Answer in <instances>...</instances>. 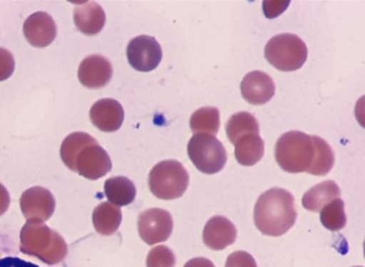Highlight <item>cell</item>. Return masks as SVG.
I'll return each instance as SVG.
<instances>
[{
  "mask_svg": "<svg viewBox=\"0 0 365 267\" xmlns=\"http://www.w3.org/2000/svg\"><path fill=\"white\" fill-rule=\"evenodd\" d=\"M61 157L71 171L90 180H97L112 169V161L96 139L86 133L68 135L61 147Z\"/></svg>",
  "mask_w": 365,
  "mask_h": 267,
  "instance_id": "obj_1",
  "label": "cell"
},
{
  "mask_svg": "<svg viewBox=\"0 0 365 267\" xmlns=\"http://www.w3.org/2000/svg\"><path fill=\"white\" fill-rule=\"evenodd\" d=\"M297 211L294 196L287 189L273 187L258 198L254 221L263 235L279 237L295 224Z\"/></svg>",
  "mask_w": 365,
  "mask_h": 267,
  "instance_id": "obj_2",
  "label": "cell"
},
{
  "mask_svg": "<svg viewBox=\"0 0 365 267\" xmlns=\"http://www.w3.org/2000/svg\"><path fill=\"white\" fill-rule=\"evenodd\" d=\"M21 251L55 266L66 259L68 245L61 234L43 223L26 222L21 231Z\"/></svg>",
  "mask_w": 365,
  "mask_h": 267,
  "instance_id": "obj_3",
  "label": "cell"
},
{
  "mask_svg": "<svg viewBox=\"0 0 365 267\" xmlns=\"http://www.w3.org/2000/svg\"><path fill=\"white\" fill-rule=\"evenodd\" d=\"M275 158L283 171L309 174L316 159L314 137L299 131L283 134L275 147Z\"/></svg>",
  "mask_w": 365,
  "mask_h": 267,
  "instance_id": "obj_4",
  "label": "cell"
},
{
  "mask_svg": "<svg viewBox=\"0 0 365 267\" xmlns=\"http://www.w3.org/2000/svg\"><path fill=\"white\" fill-rule=\"evenodd\" d=\"M190 176L182 163L165 160L157 163L149 175V187L155 197L161 200L180 198L189 187Z\"/></svg>",
  "mask_w": 365,
  "mask_h": 267,
  "instance_id": "obj_5",
  "label": "cell"
},
{
  "mask_svg": "<svg viewBox=\"0 0 365 267\" xmlns=\"http://www.w3.org/2000/svg\"><path fill=\"white\" fill-rule=\"evenodd\" d=\"M307 46L297 35H276L265 46L267 61L277 70L293 72L304 66L307 59Z\"/></svg>",
  "mask_w": 365,
  "mask_h": 267,
  "instance_id": "obj_6",
  "label": "cell"
},
{
  "mask_svg": "<svg viewBox=\"0 0 365 267\" xmlns=\"http://www.w3.org/2000/svg\"><path fill=\"white\" fill-rule=\"evenodd\" d=\"M187 154L196 169L207 175L222 171L227 160L221 141L209 134H195L187 145Z\"/></svg>",
  "mask_w": 365,
  "mask_h": 267,
  "instance_id": "obj_7",
  "label": "cell"
},
{
  "mask_svg": "<svg viewBox=\"0 0 365 267\" xmlns=\"http://www.w3.org/2000/svg\"><path fill=\"white\" fill-rule=\"evenodd\" d=\"M137 225L141 239L147 244L154 245L169 239L174 222L169 211L150 209L139 215Z\"/></svg>",
  "mask_w": 365,
  "mask_h": 267,
  "instance_id": "obj_8",
  "label": "cell"
},
{
  "mask_svg": "<svg viewBox=\"0 0 365 267\" xmlns=\"http://www.w3.org/2000/svg\"><path fill=\"white\" fill-rule=\"evenodd\" d=\"M128 61L139 72H150L163 59V48L154 37L148 35L135 37L127 48Z\"/></svg>",
  "mask_w": 365,
  "mask_h": 267,
  "instance_id": "obj_9",
  "label": "cell"
},
{
  "mask_svg": "<svg viewBox=\"0 0 365 267\" xmlns=\"http://www.w3.org/2000/svg\"><path fill=\"white\" fill-rule=\"evenodd\" d=\"M55 206L54 196L44 187H31L21 197V211L28 222L48 221L54 214Z\"/></svg>",
  "mask_w": 365,
  "mask_h": 267,
  "instance_id": "obj_10",
  "label": "cell"
},
{
  "mask_svg": "<svg viewBox=\"0 0 365 267\" xmlns=\"http://www.w3.org/2000/svg\"><path fill=\"white\" fill-rule=\"evenodd\" d=\"M24 34L30 45L46 48L56 38V23L48 13L36 12L24 21Z\"/></svg>",
  "mask_w": 365,
  "mask_h": 267,
  "instance_id": "obj_11",
  "label": "cell"
},
{
  "mask_svg": "<svg viewBox=\"0 0 365 267\" xmlns=\"http://www.w3.org/2000/svg\"><path fill=\"white\" fill-rule=\"evenodd\" d=\"M240 89L243 98L253 105H262L269 103L276 90L273 79L261 70H254L245 75Z\"/></svg>",
  "mask_w": 365,
  "mask_h": 267,
  "instance_id": "obj_12",
  "label": "cell"
},
{
  "mask_svg": "<svg viewBox=\"0 0 365 267\" xmlns=\"http://www.w3.org/2000/svg\"><path fill=\"white\" fill-rule=\"evenodd\" d=\"M112 76V65L101 55H91L83 59L79 66V81L88 89H101L106 87L110 83Z\"/></svg>",
  "mask_w": 365,
  "mask_h": 267,
  "instance_id": "obj_13",
  "label": "cell"
},
{
  "mask_svg": "<svg viewBox=\"0 0 365 267\" xmlns=\"http://www.w3.org/2000/svg\"><path fill=\"white\" fill-rule=\"evenodd\" d=\"M93 125L106 133L118 131L125 120L123 105L115 99H101L91 108Z\"/></svg>",
  "mask_w": 365,
  "mask_h": 267,
  "instance_id": "obj_14",
  "label": "cell"
},
{
  "mask_svg": "<svg viewBox=\"0 0 365 267\" xmlns=\"http://www.w3.org/2000/svg\"><path fill=\"white\" fill-rule=\"evenodd\" d=\"M235 225L222 216L212 217L203 229V242L212 251H222L236 241Z\"/></svg>",
  "mask_w": 365,
  "mask_h": 267,
  "instance_id": "obj_15",
  "label": "cell"
},
{
  "mask_svg": "<svg viewBox=\"0 0 365 267\" xmlns=\"http://www.w3.org/2000/svg\"><path fill=\"white\" fill-rule=\"evenodd\" d=\"M74 21L83 34L93 36L101 32L106 24V13L97 2L85 1L75 9Z\"/></svg>",
  "mask_w": 365,
  "mask_h": 267,
  "instance_id": "obj_16",
  "label": "cell"
},
{
  "mask_svg": "<svg viewBox=\"0 0 365 267\" xmlns=\"http://www.w3.org/2000/svg\"><path fill=\"white\" fill-rule=\"evenodd\" d=\"M341 197V191L333 180L323 181L307 192L302 197V205L307 211L318 213L331 201Z\"/></svg>",
  "mask_w": 365,
  "mask_h": 267,
  "instance_id": "obj_17",
  "label": "cell"
},
{
  "mask_svg": "<svg viewBox=\"0 0 365 267\" xmlns=\"http://www.w3.org/2000/svg\"><path fill=\"white\" fill-rule=\"evenodd\" d=\"M236 160L245 167H253L264 155V141L259 134H247L235 142Z\"/></svg>",
  "mask_w": 365,
  "mask_h": 267,
  "instance_id": "obj_18",
  "label": "cell"
},
{
  "mask_svg": "<svg viewBox=\"0 0 365 267\" xmlns=\"http://www.w3.org/2000/svg\"><path fill=\"white\" fill-rule=\"evenodd\" d=\"M123 221V213L119 206L110 202H103L93 211V224L97 233L110 236L118 231Z\"/></svg>",
  "mask_w": 365,
  "mask_h": 267,
  "instance_id": "obj_19",
  "label": "cell"
},
{
  "mask_svg": "<svg viewBox=\"0 0 365 267\" xmlns=\"http://www.w3.org/2000/svg\"><path fill=\"white\" fill-rule=\"evenodd\" d=\"M136 193V187L129 178L119 176L106 181V196L108 200L116 206H125L134 202Z\"/></svg>",
  "mask_w": 365,
  "mask_h": 267,
  "instance_id": "obj_20",
  "label": "cell"
},
{
  "mask_svg": "<svg viewBox=\"0 0 365 267\" xmlns=\"http://www.w3.org/2000/svg\"><path fill=\"white\" fill-rule=\"evenodd\" d=\"M227 136L231 143L235 145L240 137L247 134H259V123L257 119L251 112H240L233 115L225 125Z\"/></svg>",
  "mask_w": 365,
  "mask_h": 267,
  "instance_id": "obj_21",
  "label": "cell"
},
{
  "mask_svg": "<svg viewBox=\"0 0 365 267\" xmlns=\"http://www.w3.org/2000/svg\"><path fill=\"white\" fill-rule=\"evenodd\" d=\"M190 127L194 134L216 136L220 127V112L217 108H201L190 119Z\"/></svg>",
  "mask_w": 365,
  "mask_h": 267,
  "instance_id": "obj_22",
  "label": "cell"
},
{
  "mask_svg": "<svg viewBox=\"0 0 365 267\" xmlns=\"http://www.w3.org/2000/svg\"><path fill=\"white\" fill-rule=\"evenodd\" d=\"M320 221L325 229L331 231H339L346 226V214L344 211V202L338 198L325 205L320 214Z\"/></svg>",
  "mask_w": 365,
  "mask_h": 267,
  "instance_id": "obj_23",
  "label": "cell"
},
{
  "mask_svg": "<svg viewBox=\"0 0 365 267\" xmlns=\"http://www.w3.org/2000/svg\"><path fill=\"white\" fill-rule=\"evenodd\" d=\"M316 145V159L309 174L315 176H325L333 169L335 154L324 139L313 136Z\"/></svg>",
  "mask_w": 365,
  "mask_h": 267,
  "instance_id": "obj_24",
  "label": "cell"
},
{
  "mask_svg": "<svg viewBox=\"0 0 365 267\" xmlns=\"http://www.w3.org/2000/svg\"><path fill=\"white\" fill-rule=\"evenodd\" d=\"M176 257L170 247L158 245L150 249L147 258V267H175Z\"/></svg>",
  "mask_w": 365,
  "mask_h": 267,
  "instance_id": "obj_25",
  "label": "cell"
},
{
  "mask_svg": "<svg viewBox=\"0 0 365 267\" xmlns=\"http://www.w3.org/2000/svg\"><path fill=\"white\" fill-rule=\"evenodd\" d=\"M14 70L15 61L12 53L6 48H0V81L10 78Z\"/></svg>",
  "mask_w": 365,
  "mask_h": 267,
  "instance_id": "obj_26",
  "label": "cell"
},
{
  "mask_svg": "<svg viewBox=\"0 0 365 267\" xmlns=\"http://www.w3.org/2000/svg\"><path fill=\"white\" fill-rule=\"evenodd\" d=\"M225 267H258L255 259L247 251H235L227 257Z\"/></svg>",
  "mask_w": 365,
  "mask_h": 267,
  "instance_id": "obj_27",
  "label": "cell"
},
{
  "mask_svg": "<svg viewBox=\"0 0 365 267\" xmlns=\"http://www.w3.org/2000/svg\"><path fill=\"white\" fill-rule=\"evenodd\" d=\"M291 1H264L262 4L263 12L267 19H273L282 14Z\"/></svg>",
  "mask_w": 365,
  "mask_h": 267,
  "instance_id": "obj_28",
  "label": "cell"
},
{
  "mask_svg": "<svg viewBox=\"0 0 365 267\" xmlns=\"http://www.w3.org/2000/svg\"><path fill=\"white\" fill-rule=\"evenodd\" d=\"M0 267H39L36 264L24 261L16 257H6L0 259Z\"/></svg>",
  "mask_w": 365,
  "mask_h": 267,
  "instance_id": "obj_29",
  "label": "cell"
},
{
  "mask_svg": "<svg viewBox=\"0 0 365 267\" xmlns=\"http://www.w3.org/2000/svg\"><path fill=\"white\" fill-rule=\"evenodd\" d=\"M11 197L8 189L0 183V216L4 215L10 206Z\"/></svg>",
  "mask_w": 365,
  "mask_h": 267,
  "instance_id": "obj_30",
  "label": "cell"
},
{
  "mask_svg": "<svg viewBox=\"0 0 365 267\" xmlns=\"http://www.w3.org/2000/svg\"><path fill=\"white\" fill-rule=\"evenodd\" d=\"M185 267H215L213 262L210 261L209 259L205 258H195V259L190 260L187 262Z\"/></svg>",
  "mask_w": 365,
  "mask_h": 267,
  "instance_id": "obj_31",
  "label": "cell"
},
{
  "mask_svg": "<svg viewBox=\"0 0 365 267\" xmlns=\"http://www.w3.org/2000/svg\"><path fill=\"white\" fill-rule=\"evenodd\" d=\"M356 267H361V266H356Z\"/></svg>",
  "mask_w": 365,
  "mask_h": 267,
  "instance_id": "obj_32",
  "label": "cell"
}]
</instances>
